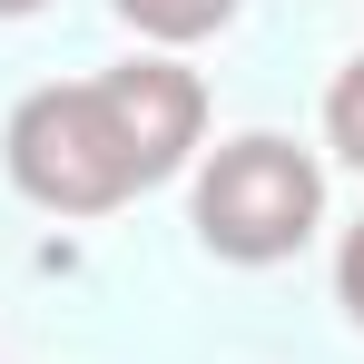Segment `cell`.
<instances>
[{
    "label": "cell",
    "mask_w": 364,
    "mask_h": 364,
    "mask_svg": "<svg viewBox=\"0 0 364 364\" xmlns=\"http://www.w3.org/2000/svg\"><path fill=\"white\" fill-rule=\"evenodd\" d=\"M325 148L364 178V50L335 69V89H325Z\"/></svg>",
    "instance_id": "cell-4"
},
{
    "label": "cell",
    "mask_w": 364,
    "mask_h": 364,
    "mask_svg": "<svg viewBox=\"0 0 364 364\" xmlns=\"http://www.w3.org/2000/svg\"><path fill=\"white\" fill-rule=\"evenodd\" d=\"M335 305H345V325L364 335V217L345 227V246H335Z\"/></svg>",
    "instance_id": "cell-5"
},
{
    "label": "cell",
    "mask_w": 364,
    "mask_h": 364,
    "mask_svg": "<svg viewBox=\"0 0 364 364\" xmlns=\"http://www.w3.org/2000/svg\"><path fill=\"white\" fill-rule=\"evenodd\" d=\"M207 148V79L168 50L99 69V79H50L0 128V168L50 217H119L128 197L168 187Z\"/></svg>",
    "instance_id": "cell-1"
},
{
    "label": "cell",
    "mask_w": 364,
    "mask_h": 364,
    "mask_svg": "<svg viewBox=\"0 0 364 364\" xmlns=\"http://www.w3.org/2000/svg\"><path fill=\"white\" fill-rule=\"evenodd\" d=\"M109 10H119L148 50H168V60H178V50H197V40H217L246 0H109Z\"/></svg>",
    "instance_id": "cell-3"
},
{
    "label": "cell",
    "mask_w": 364,
    "mask_h": 364,
    "mask_svg": "<svg viewBox=\"0 0 364 364\" xmlns=\"http://www.w3.org/2000/svg\"><path fill=\"white\" fill-rule=\"evenodd\" d=\"M187 227L217 266H286L325 227V158L276 128H237V138L197 148Z\"/></svg>",
    "instance_id": "cell-2"
},
{
    "label": "cell",
    "mask_w": 364,
    "mask_h": 364,
    "mask_svg": "<svg viewBox=\"0 0 364 364\" xmlns=\"http://www.w3.org/2000/svg\"><path fill=\"white\" fill-rule=\"evenodd\" d=\"M30 10H50V0H0V20H30Z\"/></svg>",
    "instance_id": "cell-6"
}]
</instances>
